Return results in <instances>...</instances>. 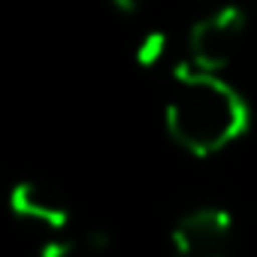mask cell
<instances>
[{
    "label": "cell",
    "mask_w": 257,
    "mask_h": 257,
    "mask_svg": "<svg viewBox=\"0 0 257 257\" xmlns=\"http://www.w3.org/2000/svg\"><path fill=\"white\" fill-rule=\"evenodd\" d=\"M10 209L13 215L43 224L49 230H64L70 221V203L58 188H52L43 179H22L10 191Z\"/></svg>",
    "instance_id": "4"
},
{
    "label": "cell",
    "mask_w": 257,
    "mask_h": 257,
    "mask_svg": "<svg viewBox=\"0 0 257 257\" xmlns=\"http://www.w3.org/2000/svg\"><path fill=\"white\" fill-rule=\"evenodd\" d=\"M173 248L179 257H230L233 221L224 209H194L173 227Z\"/></svg>",
    "instance_id": "3"
},
{
    "label": "cell",
    "mask_w": 257,
    "mask_h": 257,
    "mask_svg": "<svg viewBox=\"0 0 257 257\" xmlns=\"http://www.w3.org/2000/svg\"><path fill=\"white\" fill-rule=\"evenodd\" d=\"M164 118L179 149L212 158L248 131V103L221 73H206L185 58L173 67Z\"/></svg>",
    "instance_id": "1"
},
{
    "label": "cell",
    "mask_w": 257,
    "mask_h": 257,
    "mask_svg": "<svg viewBox=\"0 0 257 257\" xmlns=\"http://www.w3.org/2000/svg\"><path fill=\"white\" fill-rule=\"evenodd\" d=\"M109 4H112L115 13H121V16H137V13L146 10L149 0H109Z\"/></svg>",
    "instance_id": "7"
},
{
    "label": "cell",
    "mask_w": 257,
    "mask_h": 257,
    "mask_svg": "<svg viewBox=\"0 0 257 257\" xmlns=\"http://www.w3.org/2000/svg\"><path fill=\"white\" fill-rule=\"evenodd\" d=\"M37 257H100L85 239H52L40 248Z\"/></svg>",
    "instance_id": "6"
},
{
    "label": "cell",
    "mask_w": 257,
    "mask_h": 257,
    "mask_svg": "<svg viewBox=\"0 0 257 257\" xmlns=\"http://www.w3.org/2000/svg\"><path fill=\"white\" fill-rule=\"evenodd\" d=\"M170 52V40L164 31H149L137 43V64L140 67H158Z\"/></svg>",
    "instance_id": "5"
},
{
    "label": "cell",
    "mask_w": 257,
    "mask_h": 257,
    "mask_svg": "<svg viewBox=\"0 0 257 257\" xmlns=\"http://www.w3.org/2000/svg\"><path fill=\"white\" fill-rule=\"evenodd\" d=\"M248 34V16L236 4H224L215 13L203 16L188 34V61L206 73H224Z\"/></svg>",
    "instance_id": "2"
}]
</instances>
